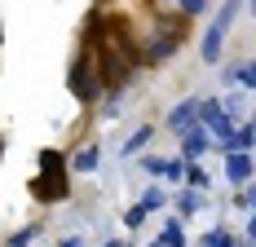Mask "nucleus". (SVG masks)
Returning <instances> with one entry per match:
<instances>
[{
    "label": "nucleus",
    "mask_w": 256,
    "mask_h": 247,
    "mask_svg": "<svg viewBox=\"0 0 256 247\" xmlns=\"http://www.w3.org/2000/svg\"><path fill=\"white\" fill-rule=\"evenodd\" d=\"M40 181H36V194L40 198H62L66 194V186H62V172H66V164H62V154H58V150H40Z\"/></svg>",
    "instance_id": "f257e3e1"
},
{
    "label": "nucleus",
    "mask_w": 256,
    "mask_h": 247,
    "mask_svg": "<svg viewBox=\"0 0 256 247\" xmlns=\"http://www.w3.org/2000/svg\"><path fill=\"white\" fill-rule=\"evenodd\" d=\"M199 124H204V128H208V132H212V137H216V142H226V137H230V132H234V120H230V115H226V106H221V102H216V98L199 102Z\"/></svg>",
    "instance_id": "f03ea898"
},
{
    "label": "nucleus",
    "mask_w": 256,
    "mask_h": 247,
    "mask_svg": "<svg viewBox=\"0 0 256 247\" xmlns=\"http://www.w3.org/2000/svg\"><path fill=\"white\" fill-rule=\"evenodd\" d=\"M168 128H172L177 137L194 132V128H199V102H194V98H186L181 106H172V110H168Z\"/></svg>",
    "instance_id": "7ed1b4c3"
},
{
    "label": "nucleus",
    "mask_w": 256,
    "mask_h": 247,
    "mask_svg": "<svg viewBox=\"0 0 256 247\" xmlns=\"http://www.w3.org/2000/svg\"><path fill=\"white\" fill-rule=\"evenodd\" d=\"M252 168H256V159L248 150H230V154H226V176H230L234 186H248V181H252Z\"/></svg>",
    "instance_id": "20e7f679"
},
{
    "label": "nucleus",
    "mask_w": 256,
    "mask_h": 247,
    "mask_svg": "<svg viewBox=\"0 0 256 247\" xmlns=\"http://www.w3.org/2000/svg\"><path fill=\"white\" fill-rule=\"evenodd\" d=\"M71 88H76L80 102H93V98H98V84H93V75H88V58H80L76 66H71Z\"/></svg>",
    "instance_id": "39448f33"
},
{
    "label": "nucleus",
    "mask_w": 256,
    "mask_h": 247,
    "mask_svg": "<svg viewBox=\"0 0 256 247\" xmlns=\"http://www.w3.org/2000/svg\"><path fill=\"white\" fill-rule=\"evenodd\" d=\"M252 146H256V128H252V124H248V128H234L230 137L221 142V150H226V154H230V150H248V154H252Z\"/></svg>",
    "instance_id": "423d86ee"
},
{
    "label": "nucleus",
    "mask_w": 256,
    "mask_h": 247,
    "mask_svg": "<svg viewBox=\"0 0 256 247\" xmlns=\"http://www.w3.org/2000/svg\"><path fill=\"white\" fill-rule=\"evenodd\" d=\"M208 146H212V132H208L204 124H199L194 132H186V154H181V159H194V154H204Z\"/></svg>",
    "instance_id": "0eeeda50"
},
{
    "label": "nucleus",
    "mask_w": 256,
    "mask_h": 247,
    "mask_svg": "<svg viewBox=\"0 0 256 247\" xmlns=\"http://www.w3.org/2000/svg\"><path fill=\"white\" fill-rule=\"evenodd\" d=\"M159 243H164V247H186V230H181V216H168L164 234H159Z\"/></svg>",
    "instance_id": "6e6552de"
},
{
    "label": "nucleus",
    "mask_w": 256,
    "mask_h": 247,
    "mask_svg": "<svg viewBox=\"0 0 256 247\" xmlns=\"http://www.w3.org/2000/svg\"><path fill=\"white\" fill-rule=\"evenodd\" d=\"M98 164H102V154L93 146H84L80 154H71V168H76V172H98Z\"/></svg>",
    "instance_id": "1a4fd4ad"
},
{
    "label": "nucleus",
    "mask_w": 256,
    "mask_h": 247,
    "mask_svg": "<svg viewBox=\"0 0 256 247\" xmlns=\"http://www.w3.org/2000/svg\"><path fill=\"white\" fill-rule=\"evenodd\" d=\"M177 208H181V216H194V212L204 208V190H194V186L181 190V194H177Z\"/></svg>",
    "instance_id": "9d476101"
},
{
    "label": "nucleus",
    "mask_w": 256,
    "mask_h": 247,
    "mask_svg": "<svg viewBox=\"0 0 256 247\" xmlns=\"http://www.w3.org/2000/svg\"><path fill=\"white\" fill-rule=\"evenodd\" d=\"M177 44H181V36L168 31V36H159V40L150 44V58H154V62H164V58H172V53H177Z\"/></svg>",
    "instance_id": "9b49d317"
},
{
    "label": "nucleus",
    "mask_w": 256,
    "mask_h": 247,
    "mask_svg": "<svg viewBox=\"0 0 256 247\" xmlns=\"http://www.w3.org/2000/svg\"><path fill=\"white\" fill-rule=\"evenodd\" d=\"M238 9H243V0H226L212 26H216V31H230V26H234V18H238Z\"/></svg>",
    "instance_id": "f8f14e48"
},
{
    "label": "nucleus",
    "mask_w": 256,
    "mask_h": 247,
    "mask_svg": "<svg viewBox=\"0 0 256 247\" xmlns=\"http://www.w3.org/2000/svg\"><path fill=\"white\" fill-rule=\"evenodd\" d=\"M221 40H226V31H216V26L204 36V62H216L221 58Z\"/></svg>",
    "instance_id": "ddd939ff"
},
{
    "label": "nucleus",
    "mask_w": 256,
    "mask_h": 247,
    "mask_svg": "<svg viewBox=\"0 0 256 247\" xmlns=\"http://www.w3.org/2000/svg\"><path fill=\"white\" fill-rule=\"evenodd\" d=\"M164 203H168V194H164L159 186H146V190H142V208H146V212H159Z\"/></svg>",
    "instance_id": "4468645a"
},
{
    "label": "nucleus",
    "mask_w": 256,
    "mask_h": 247,
    "mask_svg": "<svg viewBox=\"0 0 256 247\" xmlns=\"http://www.w3.org/2000/svg\"><path fill=\"white\" fill-rule=\"evenodd\" d=\"M199 247H234V238H230L226 225H216V230H208V234H204V243H199Z\"/></svg>",
    "instance_id": "2eb2a0df"
},
{
    "label": "nucleus",
    "mask_w": 256,
    "mask_h": 247,
    "mask_svg": "<svg viewBox=\"0 0 256 247\" xmlns=\"http://www.w3.org/2000/svg\"><path fill=\"white\" fill-rule=\"evenodd\" d=\"M146 142H150V124H142V128H137V132H132V137L124 142V154H137V150L146 146Z\"/></svg>",
    "instance_id": "dca6fc26"
},
{
    "label": "nucleus",
    "mask_w": 256,
    "mask_h": 247,
    "mask_svg": "<svg viewBox=\"0 0 256 247\" xmlns=\"http://www.w3.org/2000/svg\"><path fill=\"white\" fill-rule=\"evenodd\" d=\"M146 216H150V212H146L142 203H132V208L124 212V225H128V230H137V225H146Z\"/></svg>",
    "instance_id": "f3484780"
},
{
    "label": "nucleus",
    "mask_w": 256,
    "mask_h": 247,
    "mask_svg": "<svg viewBox=\"0 0 256 247\" xmlns=\"http://www.w3.org/2000/svg\"><path fill=\"white\" fill-rule=\"evenodd\" d=\"M186 181H190L194 190H208V172H204V168H194L190 159H186Z\"/></svg>",
    "instance_id": "a211bd4d"
},
{
    "label": "nucleus",
    "mask_w": 256,
    "mask_h": 247,
    "mask_svg": "<svg viewBox=\"0 0 256 247\" xmlns=\"http://www.w3.org/2000/svg\"><path fill=\"white\" fill-rule=\"evenodd\" d=\"M164 176L168 181H186V159H168L164 164Z\"/></svg>",
    "instance_id": "6ab92c4d"
},
{
    "label": "nucleus",
    "mask_w": 256,
    "mask_h": 247,
    "mask_svg": "<svg viewBox=\"0 0 256 247\" xmlns=\"http://www.w3.org/2000/svg\"><path fill=\"white\" fill-rule=\"evenodd\" d=\"M234 203H238V208H248V212H256V186H252V181L243 186V194H234Z\"/></svg>",
    "instance_id": "aec40b11"
},
{
    "label": "nucleus",
    "mask_w": 256,
    "mask_h": 247,
    "mask_svg": "<svg viewBox=\"0 0 256 247\" xmlns=\"http://www.w3.org/2000/svg\"><path fill=\"white\" fill-rule=\"evenodd\" d=\"M164 164H168L164 154H146V159H142V168H146L150 176H164Z\"/></svg>",
    "instance_id": "412c9836"
},
{
    "label": "nucleus",
    "mask_w": 256,
    "mask_h": 247,
    "mask_svg": "<svg viewBox=\"0 0 256 247\" xmlns=\"http://www.w3.org/2000/svg\"><path fill=\"white\" fill-rule=\"evenodd\" d=\"M36 238H40V230L31 225V230H22V234H14V238H9V247H31Z\"/></svg>",
    "instance_id": "4be33fe9"
},
{
    "label": "nucleus",
    "mask_w": 256,
    "mask_h": 247,
    "mask_svg": "<svg viewBox=\"0 0 256 247\" xmlns=\"http://www.w3.org/2000/svg\"><path fill=\"white\" fill-rule=\"evenodd\" d=\"M177 9H181V14H204L208 0H177Z\"/></svg>",
    "instance_id": "5701e85b"
},
{
    "label": "nucleus",
    "mask_w": 256,
    "mask_h": 247,
    "mask_svg": "<svg viewBox=\"0 0 256 247\" xmlns=\"http://www.w3.org/2000/svg\"><path fill=\"white\" fill-rule=\"evenodd\" d=\"M238 80H243L248 88H256V62H252V66H243V71H238Z\"/></svg>",
    "instance_id": "b1692460"
},
{
    "label": "nucleus",
    "mask_w": 256,
    "mask_h": 247,
    "mask_svg": "<svg viewBox=\"0 0 256 247\" xmlns=\"http://www.w3.org/2000/svg\"><path fill=\"white\" fill-rule=\"evenodd\" d=\"M58 247H84V238H62Z\"/></svg>",
    "instance_id": "393cba45"
},
{
    "label": "nucleus",
    "mask_w": 256,
    "mask_h": 247,
    "mask_svg": "<svg viewBox=\"0 0 256 247\" xmlns=\"http://www.w3.org/2000/svg\"><path fill=\"white\" fill-rule=\"evenodd\" d=\"M248 238L256 243V212H252V221H248Z\"/></svg>",
    "instance_id": "a878e982"
},
{
    "label": "nucleus",
    "mask_w": 256,
    "mask_h": 247,
    "mask_svg": "<svg viewBox=\"0 0 256 247\" xmlns=\"http://www.w3.org/2000/svg\"><path fill=\"white\" fill-rule=\"evenodd\" d=\"M102 247H128V243H120V238H110V243H102Z\"/></svg>",
    "instance_id": "bb28decb"
},
{
    "label": "nucleus",
    "mask_w": 256,
    "mask_h": 247,
    "mask_svg": "<svg viewBox=\"0 0 256 247\" xmlns=\"http://www.w3.org/2000/svg\"><path fill=\"white\" fill-rule=\"evenodd\" d=\"M248 9H252V14H256V0H248Z\"/></svg>",
    "instance_id": "cd10ccee"
},
{
    "label": "nucleus",
    "mask_w": 256,
    "mask_h": 247,
    "mask_svg": "<svg viewBox=\"0 0 256 247\" xmlns=\"http://www.w3.org/2000/svg\"><path fill=\"white\" fill-rule=\"evenodd\" d=\"M252 128H256V106H252Z\"/></svg>",
    "instance_id": "c85d7f7f"
},
{
    "label": "nucleus",
    "mask_w": 256,
    "mask_h": 247,
    "mask_svg": "<svg viewBox=\"0 0 256 247\" xmlns=\"http://www.w3.org/2000/svg\"><path fill=\"white\" fill-rule=\"evenodd\" d=\"M234 247H238V243H234Z\"/></svg>",
    "instance_id": "c756f323"
}]
</instances>
